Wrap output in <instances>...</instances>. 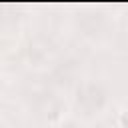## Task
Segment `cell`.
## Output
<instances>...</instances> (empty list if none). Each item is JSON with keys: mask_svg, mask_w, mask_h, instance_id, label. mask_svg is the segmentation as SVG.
<instances>
[{"mask_svg": "<svg viewBox=\"0 0 128 128\" xmlns=\"http://www.w3.org/2000/svg\"><path fill=\"white\" fill-rule=\"evenodd\" d=\"M104 100H106L104 90L98 84H84L78 90V106L82 110H86V112L100 110L102 104H104Z\"/></svg>", "mask_w": 128, "mask_h": 128, "instance_id": "cell-1", "label": "cell"}, {"mask_svg": "<svg viewBox=\"0 0 128 128\" xmlns=\"http://www.w3.org/2000/svg\"><path fill=\"white\" fill-rule=\"evenodd\" d=\"M72 74H74V62H66L54 70V80L60 84H68L72 80Z\"/></svg>", "mask_w": 128, "mask_h": 128, "instance_id": "cell-4", "label": "cell"}, {"mask_svg": "<svg viewBox=\"0 0 128 128\" xmlns=\"http://www.w3.org/2000/svg\"><path fill=\"white\" fill-rule=\"evenodd\" d=\"M122 122H124V126H128V114H124V116H122Z\"/></svg>", "mask_w": 128, "mask_h": 128, "instance_id": "cell-5", "label": "cell"}, {"mask_svg": "<svg viewBox=\"0 0 128 128\" xmlns=\"http://www.w3.org/2000/svg\"><path fill=\"white\" fill-rule=\"evenodd\" d=\"M54 52H56V50H54V44H52L46 36L34 38V40L30 42V46H28V56H30V60H32L34 64H44V62L52 60Z\"/></svg>", "mask_w": 128, "mask_h": 128, "instance_id": "cell-2", "label": "cell"}, {"mask_svg": "<svg viewBox=\"0 0 128 128\" xmlns=\"http://www.w3.org/2000/svg\"><path fill=\"white\" fill-rule=\"evenodd\" d=\"M36 104H38V110L44 114V116H56V112H58V108H60V104H58V100L52 96V94H42L40 98H36Z\"/></svg>", "mask_w": 128, "mask_h": 128, "instance_id": "cell-3", "label": "cell"}]
</instances>
